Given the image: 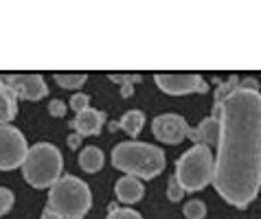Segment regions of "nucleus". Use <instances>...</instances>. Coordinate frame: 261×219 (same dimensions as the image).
<instances>
[{
  "instance_id": "obj_18",
  "label": "nucleus",
  "mask_w": 261,
  "mask_h": 219,
  "mask_svg": "<svg viewBox=\"0 0 261 219\" xmlns=\"http://www.w3.org/2000/svg\"><path fill=\"white\" fill-rule=\"evenodd\" d=\"M185 217L187 219H204L206 217V204L200 200H189L185 204Z\"/></svg>"
},
{
  "instance_id": "obj_23",
  "label": "nucleus",
  "mask_w": 261,
  "mask_h": 219,
  "mask_svg": "<svg viewBox=\"0 0 261 219\" xmlns=\"http://www.w3.org/2000/svg\"><path fill=\"white\" fill-rule=\"evenodd\" d=\"M48 112L53 114V116H57V119H62L64 114H66V103L64 101H60V99H53L48 103Z\"/></svg>"
},
{
  "instance_id": "obj_12",
  "label": "nucleus",
  "mask_w": 261,
  "mask_h": 219,
  "mask_svg": "<svg viewBox=\"0 0 261 219\" xmlns=\"http://www.w3.org/2000/svg\"><path fill=\"white\" fill-rule=\"evenodd\" d=\"M114 193H117L119 202L123 204H134L139 202L141 197L145 195V186L139 178H132V175H123V178L117 180L114 184Z\"/></svg>"
},
{
  "instance_id": "obj_22",
  "label": "nucleus",
  "mask_w": 261,
  "mask_h": 219,
  "mask_svg": "<svg viewBox=\"0 0 261 219\" xmlns=\"http://www.w3.org/2000/svg\"><path fill=\"white\" fill-rule=\"evenodd\" d=\"M182 186L178 184L176 178H169V182H167V197H169V202H182Z\"/></svg>"
},
{
  "instance_id": "obj_20",
  "label": "nucleus",
  "mask_w": 261,
  "mask_h": 219,
  "mask_svg": "<svg viewBox=\"0 0 261 219\" xmlns=\"http://www.w3.org/2000/svg\"><path fill=\"white\" fill-rule=\"evenodd\" d=\"M13 200H16V197H13V191H9V188H5V186H0V217L11 210Z\"/></svg>"
},
{
  "instance_id": "obj_4",
  "label": "nucleus",
  "mask_w": 261,
  "mask_h": 219,
  "mask_svg": "<svg viewBox=\"0 0 261 219\" xmlns=\"http://www.w3.org/2000/svg\"><path fill=\"white\" fill-rule=\"evenodd\" d=\"M64 158L53 143H38L29 147L22 162V175L33 188L53 186L62 175Z\"/></svg>"
},
{
  "instance_id": "obj_25",
  "label": "nucleus",
  "mask_w": 261,
  "mask_h": 219,
  "mask_svg": "<svg viewBox=\"0 0 261 219\" xmlns=\"http://www.w3.org/2000/svg\"><path fill=\"white\" fill-rule=\"evenodd\" d=\"M79 141H82V136H79V134H72V136H68V145H70L72 149H75L77 145H79Z\"/></svg>"
},
{
  "instance_id": "obj_6",
  "label": "nucleus",
  "mask_w": 261,
  "mask_h": 219,
  "mask_svg": "<svg viewBox=\"0 0 261 219\" xmlns=\"http://www.w3.org/2000/svg\"><path fill=\"white\" fill-rule=\"evenodd\" d=\"M29 145L22 131L13 125H0V171H11L22 167Z\"/></svg>"
},
{
  "instance_id": "obj_19",
  "label": "nucleus",
  "mask_w": 261,
  "mask_h": 219,
  "mask_svg": "<svg viewBox=\"0 0 261 219\" xmlns=\"http://www.w3.org/2000/svg\"><path fill=\"white\" fill-rule=\"evenodd\" d=\"M106 219H143L139 210L134 208H123V206H117V204H112L110 206V213H108Z\"/></svg>"
},
{
  "instance_id": "obj_9",
  "label": "nucleus",
  "mask_w": 261,
  "mask_h": 219,
  "mask_svg": "<svg viewBox=\"0 0 261 219\" xmlns=\"http://www.w3.org/2000/svg\"><path fill=\"white\" fill-rule=\"evenodd\" d=\"M151 131L161 143L167 145H178L182 143L187 134H189V123H187L180 114H161L151 123Z\"/></svg>"
},
{
  "instance_id": "obj_21",
  "label": "nucleus",
  "mask_w": 261,
  "mask_h": 219,
  "mask_svg": "<svg viewBox=\"0 0 261 219\" xmlns=\"http://www.w3.org/2000/svg\"><path fill=\"white\" fill-rule=\"evenodd\" d=\"M70 107L75 110V112H84V110H88L90 107V97L88 94H84V92H77V94H72L70 97Z\"/></svg>"
},
{
  "instance_id": "obj_2",
  "label": "nucleus",
  "mask_w": 261,
  "mask_h": 219,
  "mask_svg": "<svg viewBox=\"0 0 261 219\" xmlns=\"http://www.w3.org/2000/svg\"><path fill=\"white\" fill-rule=\"evenodd\" d=\"M112 165L125 175L139 180H151L165 169V153L161 147L139 141L119 143L112 149Z\"/></svg>"
},
{
  "instance_id": "obj_14",
  "label": "nucleus",
  "mask_w": 261,
  "mask_h": 219,
  "mask_svg": "<svg viewBox=\"0 0 261 219\" xmlns=\"http://www.w3.org/2000/svg\"><path fill=\"white\" fill-rule=\"evenodd\" d=\"M103 151H101L99 147H84L82 153H79V167L86 171V173H97L101 167H103Z\"/></svg>"
},
{
  "instance_id": "obj_15",
  "label": "nucleus",
  "mask_w": 261,
  "mask_h": 219,
  "mask_svg": "<svg viewBox=\"0 0 261 219\" xmlns=\"http://www.w3.org/2000/svg\"><path fill=\"white\" fill-rule=\"evenodd\" d=\"M143 125H145V114L141 112V110H127V112L121 116V121L117 123V127L125 129L132 138H136L141 134Z\"/></svg>"
},
{
  "instance_id": "obj_13",
  "label": "nucleus",
  "mask_w": 261,
  "mask_h": 219,
  "mask_svg": "<svg viewBox=\"0 0 261 219\" xmlns=\"http://www.w3.org/2000/svg\"><path fill=\"white\" fill-rule=\"evenodd\" d=\"M18 114V97L0 81V125H7Z\"/></svg>"
},
{
  "instance_id": "obj_1",
  "label": "nucleus",
  "mask_w": 261,
  "mask_h": 219,
  "mask_svg": "<svg viewBox=\"0 0 261 219\" xmlns=\"http://www.w3.org/2000/svg\"><path fill=\"white\" fill-rule=\"evenodd\" d=\"M213 116L220 123L215 191L235 208L255 202L261 186V92L257 79L233 75L217 86Z\"/></svg>"
},
{
  "instance_id": "obj_5",
  "label": "nucleus",
  "mask_w": 261,
  "mask_h": 219,
  "mask_svg": "<svg viewBox=\"0 0 261 219\" xmlns=\"http://www.w3.org/2000/svg\"><path fill=\"white\" fill-rule=\"evenodd\" d=\"M215 158L211 147L193 145L176 160V173L173 178L182 186V191H202L213 182Z\"/></svg>"
},
{
  "instance_id": "obj_24",
  "label": "nucleus",
  "mask_w": 261,
  "mask_h": 219,
  "mask_svg": "<svg viewBox=\"0 0 261 219\" xmlns=\"http://www.w3.org/2000/svg\"><path fill=\"white\" fill-rule=\"evenodd\" d=\"M42 219H62L57 213H53L50 208H44V213H42Z\"/></svg>"
},
{
  "instance_id": "obj_17",
  "label": "nucleus",
  "mask_w": 261,
  "mask_h": 219,
  "mask_svg": "<svg viewBox=\"0 0 261 219\" xmlns=\"http://www.w3.org/2000/svg\"><path fill=\"white\" fill-rule=\"evenodd\" d=\"M110 79L114 84H121L123 97H132V84L141 81V75H117V72H112Z\"/></svg>"
},
{
  "instance_id": "obj_8",
  "label": "nucleus",
  "mask_w": 261,
  "mask_h": 219,
  "mask_svg": "<svg viewBox=\"0 0 261 219\" xmlns=\"http://www.w3.org/2000/svg\"><path fill=\"white\" fill-rule=\"evenodd\" d=\"M154 81L167 94H191L208 90V84L198 72H156Z\"/></svg>"
},
{
  "instance_id": "obj_16",
  "label": "nucleus",
  "mask_w": 261,
  "mask_h": 219,
  "mask_svg": "<svg viewBox=\"0 0 261 219\" xmlns=\"http://www.w3.org/2000/svg\"><path fill=\"white\" fill-rule=\"evenodd\" d=\"M86 79H88L86 72H55V81L62 88H66V90H77V88H82L86 84Z\"/></svg>"
},
{
  "instance_id": "obj_3",
  "label": "nucleus",
  "mask_w": 261,
  "mask_h": 219,
  "mask_svg": "<svg viewBox=\"0 0 261 219\" xmlns=\"http://www.w3.org/2000/svg\"><path fill=\"white\" fill-rule=\"evenodd\" d=\"M92 206L90 186L75 175H62L50 186L46 208L57 213L62 219H84Z\"/></svg>"
},
{
  "instance_id": "obj_10",
  "label": "nucleus",
  "mask_w": 261,
  "mask_h": 219,
  "mask_svg": "<svg viewBox=\"0 0 261 219\" xmlns=\"http://www.w3.org/2000/svg\"><path fill=\"white\" fill-rule=\"evenodd\" d=\"M103 123H106V114L101 112V110L88 107L75 116V121L70 123V127L75 129L79 136H97V134H101Z\"/></svg>"
},
{
  "instance_id": "obj_11",
  "label": "nucleus",
  "mask_w": 261,
  "mask_h": 219,
  "mask_svg": "<svg viewBox=\"0 0 261 219\" xmlns=\"http://www.w3.org/2000/svg\"><path fill=\"white\" fill-rule=\"evenodd\" d=\"M217 134H220V123H217L215 116H208V119L202 121L198 127H189L187 138H191L193 145L211 147V145H217Z\"/></svg>"
},
{
  "instance_id": "obj_7",
  "label": "nucleus",
  "mask_w": 261,
  "mask_h": 219,
  "mask_svg": "<svg viewBox=\"0 0 261 219\" xmlns=\"http://www.w3.org/2000/svg\"><path fill=\"white\" fill-rule=\"evenodd\" d=\"M0 81L7 88H11V92L18 99L27 101H40L48 94V86L44 77L38 72H11V75H0Z\"/></svg>"
}]
</instances>
